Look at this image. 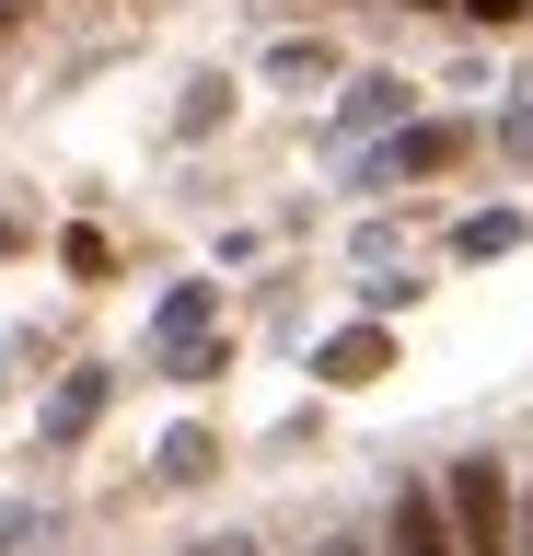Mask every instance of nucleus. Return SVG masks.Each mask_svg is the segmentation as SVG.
Wrapping results in <instances>:
<instances>
[{"instance_id": "nucleus-4", "label": "nucleus", "mask_w": 533, "mask_h": 556, "mask_svg": "<svg viewBox=\"0 0 533 556\" xmlns=\"http://www.w3.org/2000/svg\"><path fill=\"white\" fill-rule=\"evenodd\" d=\"M406 104H418V93H406L394 70H359V81H348V104H337V128H325V139H371V128H406Z\"/></svg>"}, {"instance_id": "nucleus-1", "label": "nucleus", "mask_w": 533, "mask_h": 556, "mask_svg": "<svg viewBox=\"0 0 533 556\" xmlns=\"http://www.w3.org/2000/svg\"><path fill=\"white\" fill-rule=\"evenodd\" d=\"M441 498H453L464 556H522V486H510V464H498V452L441 464Z\"/></svg>"}, {"instance_id": "nucleus-17", "label": "nucleus", "mask_w": 533, "mask_h": 556, "mask_svg": "<svg viewBox=\"0 0 533 556\" xmlns=\"http://www.w3.org/2000/svg\"><path fill=\"white\" fill-rule=\"evenodd\" d=\"M394 12H453V0H394Z\"/></svg>"}, {"instance_id": "nucleus-9", "label": "nucleus", "mask_w": 533, "mask_h": 556, "mask_svg": "<svg viewBox=\"0 0 533 556\" xmlns=\"http://www.w3.org/2000/svg\"><path fill=\"white\" fill-rule=\"evenodd\" d=\"M325 70H337L325 35H279V47H267V81H325Z\"/></svg>"}, {"instance_id": "nucleus-11", "label": "nucleus", "mask_w": 533, "mask_h": 556, "mask_svg": "<svg viewBox=\"0 0 533 556\" xmlns=\"http://www.w3.org/2000/svg\"><path fill=\"white\" fill-rule=\"evenodd\" d=\"M498 151H510V163H533V104H510V116H498Z\"/></svg>"}, {"instance_id": "nucleus-5", "label": "nucleus", "mask_w": 533, "mask_h": 556, "mask_svg": "<svg viewBox=\"0 0 533 556\" xmlns=\"http://www.w3.org/2000/svg\"><path fill=\"white\" fill-rule=\"evenodd\" d=\"M198 325H210V278H186L175 302L151 313V337H163V359H186V348H198Z\"/></svg>"}, {"instance_id": "nucleus-14", "label": "nucleus", "mask_w": 533, "mask_h": 556, "mask_svg": "<svg viewBox=\"0 0 533 556\" xmlns=\"http://www.w3.org/2000/svg\"><path fill=\"white\" fill-rule=\"evenodd\" d=\"M186 556H267L255 533H210V545H186Z\"/></svg>"}, {"instance_id": "nucleus-15", "label": "nucleus", "mask_w": 533, "mask_h": 556, "mask_svg": "<svg viewBox=\"0 0 533 556\" xmlns=\"http://www.w3.org/2000/svg\"><path fill=\"white\" fill-rule=\"evenodd\" d=\"M522 556H533V476H522Z\"/></svg>"}, {"instance_id": "nucleus-8", "label": "nucleus", "mask_w": 533, "mask_h": 556, "mask_svg": "<svg viewBox=\"0 0 533 556\" xmlns=\"http://www.w3.org/2000/svg\"><path fill=\"white\" fill-rule=\"evenodd\" d=\"M371 371H383V325H348L325 348V382H371Z\"/></svg>"}, {"instance_id": "nucleus-7", "label": "nucleus", "mask_w": 533, "mask_h": 556, "mask_svg": "<svg viewBox=\"0 0 533 556\" xmlns=\"http://www.w3.org/2000/svg\"><path fill=\"white\" fill-rule=\"evenodd\" d=\"M510 243H522V208H475V220L453 232V255H475V267H487V255H510Z\"/></svg>"}, {"instance_id": "nucleus-12", "label": "nucleus", "mask_w": 533, "mask_h": 556, "mask_svg": "<svg viewBox=\"0 0 533 556\" xmlns=\"http://www.w3.org/2000/svg\"><path fill=\"white\" fill-rule=\"evenodd\" d=\"M314 556H383V533H348L337 521V533H314Z\"/></svg>"}, {"instance_id": "nucleus-3", "label": "nucleus", "mask_w": 533, "mask_h": 556, "mask_svg": "<svg viewBox=\"0 0 533 556\" xmlns=\"http://www.w3.org/2000/svg\"><path fill=\"white\" fill-rule=\"evenodd\" d=\"M453 151H464V128H441V116H429V128H394L383 151L359 163V186H394V174H441Z\"/></svg>"}, {"instance_id": "nucleus-2", "label": "nucleus", "mask_w": 533, "mask_h": 556, "mask_svg": "<svg viewBox=\"0 0 533 556\" xmlns=\"http://www.w3.org/2000/svg\"><path fill=\"white\" fill-rule=\"evenodd\" d=\"M383 556H464V533H453V498H441V476H394V498H383Z\"/></svg>"}, {"instance_id": "nucleus-10", "label": "nucleus", "mask_w": 533, "mask_h": 556, "mask_svg": "<svg viewBox=\"0 0 533 556\" xmlns=\"http://www.w3.org/2000/svg\"><path fill=\"white\" fill-rule=\"evenodd\" d=\"M210 464H220V452H210V429H175V441H163V486H198Z\"/></svg>"}, {"instance_id": "nucleus-6", "label": "nucleus", "mask_w": 533, "mask_h": 556, "mask_svg": "<svg viewBox=\"0 0 533 556\" xmlns=\"http://www.w3.org/2000/svg\"><path fill=\"white\" fill-rule=\"evenodd\" d=\"M93 406H105V371H71V382H59V406H47V441H81Z\"/></svg>"}, {"instance_id": "nucleus-16", "label": "nucleus", "mask_w": 533, "mask_h": 556, "mask_svg": "<svg viewBox=\"0 0 533 556\" xmlns=\"http://www.w3.org/2000/svg\"><path fill=\"white\" fill-rule=\"evenodd\" d=\"M24 12H36V0H0V35H12V24H24Z\"/></svg>"}, {"instance_id": "nucleus-13", "label": "nucleus", "mask_w": 533, "mask_h": 556, "mask_svg": "<svg viewBox=\"0 0 533 556\" xmlns=\"http://www.w3.org/2000/svg\"><path fill=\"white\" fill-rule=\"evenodd\" d=\"M453 12H475V24H522L533 0H453Z\"/></svg>"}]
</instances>
